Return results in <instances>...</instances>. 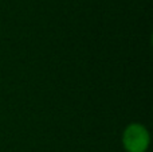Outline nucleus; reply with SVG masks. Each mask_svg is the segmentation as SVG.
<instances>
[{
	"label": "nucleus",
	"instance_id": "f257e3e1",
	"mask_svg": "<svg viewBox=\"0 0 153 152\" xmlns=\"http://www.w3.org/2000/svg\"><path fill=\"white\" fill-rule=\"evenodd\" d=\"M151 144V135L145 125L132 123L122 132V145L126 152H146Z\"/></svg>",
	"mask_w": 153,
	"mask_h": 152
}]
</instances>
